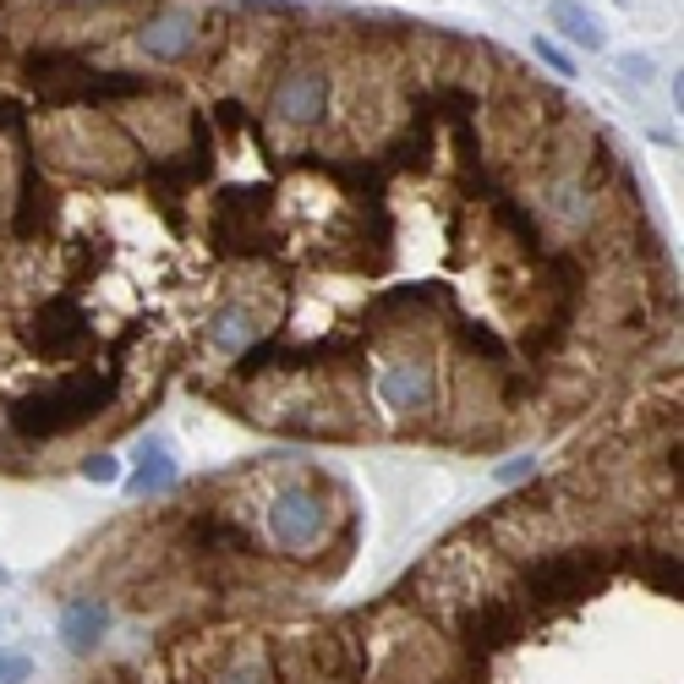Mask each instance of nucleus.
Wrapping results in <instances>:
<instances>
[{"label": "nucleus", "mask_w": 684, "mask_h": 684, "mask_svg": "<svg viewBox=\"0 0 684 684\" xmlns=\"http://www.w3.org/2000/svg\"><path fill=\"white\" fill-rule=\"evenodd\" d=\"M619 72H624V77H635V83H646V61H640V56H635V61L624 56V61H619Z\"/></svg>", "instance_id": "nucleus-25"}, {"label": "nucleus", "mask_w": 684, "mask_h": 684, "mask_svg": "<svg viewBox=\"0 0 684 684\" xmlns=\"http://www.w3.org/2000/svg\"><path fill=\"white\" fill-rule=\"evenodd\" d=\"M274 116L279 121H290V127H312V121H323V110H328V72H317V67H296V72H285L279 83H274Z\"/></svg>", "instance_id": "nucleus-7"}, {"label": "nucleus", "mask_w": 684, "mask_h": 684, "mask_svg": "<svg viewBox=\"0 0 684 684\" xmlns=\"http://www.w3.org/2000/svg\"><path fill=\"white\" fill-rule=\"evenodd\" d=\"M520 635H526V619H520V608H515V602H482L477 613H466V619H460V640H466V651H471L477 662H482V657L509 651Z\"/></svg>", "instance_id": "nucleus-6"}, {"label": "nucleus", "mask_w": 684, "mask_h": 684, "mask_svg": "<svg viewBox=\"0 0 684 684\" xmlns=\"http://www.w3.org/2000/svg\"><path fill=\"white\" fill-rule=\"evenodd\" d=\"M274 192L268 187H230L219 192L214 203V225H208V241L225 252V257H263L274 252Z\"/></svg>", "instance_id": "nucleus-3"}, {"label": "nucleus", "mask_w": 684, "mask_h": 684, "mask_svg": "<svg viewBox=\"0 0 684 684\" xmlns=\"http://www.w3.org/2000/svg\"><path fill=\"white\" fill-rule=\"evenodd\" d=\"M619 569V553H602V548H575V553H548L537 564L520 569V602L526 608H569L591 591L608 586V575Z\"/></svg>", "instance_id": "nucleus-2"}, {"label": "nucleus", "mask_w": 684, "mask_h": 684, "mask_svg": "<svg viewBox=\"0 0 684 684\" xmlns=\"http://www.w3.org/2000/svg\"><path fill=\"white\" fill-rule=\"evenodd\" d=\"M105 629H110V608L105 602H72L67 613H61V635H67V646L72 651H94V640H105Z\"/></svg>", "instance_id": "nucleus-13"}, {"label": "nucleus", "mask_w": 684, "mask_h": 684, "mask_svg": "<svg viewBox=\"0 0 684 684\" xmlns=\"http://www.w3.org/2000/svg\"><path fill=\"white\" fill-rule=\"evenodd\" d=\"M619 564L635 569V575H646L651 591L679 597V559H673V553H619Z\"/></svg>", "instance_id": "nucleus-15"}, {"label": "nucleus", "mask_w": 684, "mask_h": 684, "mask_svg": "<svg viewBox=\"0 0 684 684\" xmlns=\"http://www.w3.org/2000/svg\"><path fill=\"white\" fill-rule=\"evenodd\" d=\"M553 23L564 28V39H575V45H586V50H602L597 17H591L586 7H575V0H553Z\"/></svg>", "instance_id": "nucleus-18"}, {"label": "nucleus", "mask_w": 684, "mask_h": 684, "mask_svg": "<svg viewBox=\"0 0 684 684\" xmlns=\"http://www.w3.org/2000/svg\"><path fill=\"white\" fill-rule=\"evenodd\" d=\"M307 165L323 170V176H334L339 187H351L362 208L384 203V187H389V181H384V165H373V159H323V154H307Z\"/></svg>", "instance_id": "nucleus-11"}, {"label": "nucleus", "mask_w": 684, "mask_h": 684, "mask_svg": "<svg viewBox=\"0 0 684 684\" xmlns=\"http://www.w3.org/2000/svg\"><path fill=\"white\" fill-rule=\"evenodd\" d=\"M176 482V466H170V455L159 449V444H143V471L132 477V493L143 499V493H159V488H170Z\"/></svg>", "instance_id": "nucleus-19"}, {"label": "nucleus", "mask_w": 684, "mask_h": 684, "mask_svg": "<svg viewBox=\"0 0 684 684\" xmlns=\"http://www.w3.org/2000/svg\"><path fill=\"white\" fill-rule=\"evenodd\" d=\"M214 176V127L203 116L187 121V154H170V159H154L148 165V181L159 187L165 203H176V192H192Z\"/></svg>", "instance_id": "nucleus-5"}, {"label": "nucleus", "mask_w": 684, "mask_h": 684, "mask_svg": "<svg viewBox=\"0 0 684 684\" xmlns=\"http://www.w3.org/2000/svg\"><path fill=\"white\" fill-rule=\"evenodd\" d=\"M50 219H56L50 187H45L39 165L28 159V165H23V181H17V214H12V230H17L23 241H34V236H45V230H50Z\"/></svg>", "instance_id": "nucleus-10"}, {"label": "nucleus", "mask_w": 684, "mask_h": 684, "mask_svg": "<svg viewBox=\"0 0 684 684\" xmlns=\"http://www.w3.org/2000/svg\"><path fill=\"white\" fill-rule=\"evenodd\" d=\"M88 346H94V317L83 312L77 296H50L28 323V351H39L50 362H72Z\"/></svg>", "instance_id": "nucleus-4"}, {"label": "nucleus", "mask_w": 684, "mask_h": 684, "mask_svg": "<svg viewBox=\"0 0 684 684\" xmlns=\"http://www.w3.org/2000/svg\"><path fill=\"white\" fill-rule=\"evenodd\" d=\"M197 548H219V553H252V542H247V531L236 526V520H214V515H203V520H192V531H187Z\"/></svg>", "instance_id": "nucleus-17"}, {"label": "nucleus", "mask_w": 684, "mask_h": 684, "mask_svg": "<svg viewBox=\"0 0 684 684\" xmlns=\"http://www.w3.org/2000/svg\"><path fill=\"white\" fill-rule=\"evenodd\" d=\"M192 45H197V23L192 17H159V23L143 28V50L154 61H181V56H192Z\"/></svg>", "instance_id": "nucleus-12"}, {"label": "nucleus", "mask_w": 684, "mask_h": 684, "mask_svg": "<svg viewBox=\"0 0 684 684\" xmlns=\"http://www.w3.org/2000/svg\"><path fill=\"white\" fill-rule=\"evenodd\" d=\"M0 580H7V569H0Z\"/></svg>", "instance_id": "nucleus-28"}, {"label": "nucleus", "mask_w": 684, "mask_h": 684, "mask_svg": "<svg viewBox=\"0 0 684 684\" xmlns=\"http://www.w3.org/2000/svg\"><path fill=\"white\" fill-rule=\"evenodd\" d=\"M83 477H88V482H116L121 466H116V455H88V460H83Z\"/></svg>", "instance_id": "nucleus-22"}, {"label": "nucleus", "mask_w": 684, "mask_h": 684, "mask_svg": "<svg viewBox=\"0 0 684 684\" xmlns=\"http://www.w3.org/2000/svg\"><path fill=\"white\" fill-rule=\"evenodd\" d=\"M214 346L219 351H247V346H257V317L241 307V301H230V307H219L214 312Z\"/></svg>", "instance_id": "nucleus-14"}, {"label": "nucleus", "mask_w": 684, "mask_h": 684, "mask_svg": "<svg viewBox=\"0 0 684 684\" xmlns=\"http://www.w3.org/2000/svg\"><path fill=\"white\" fill-rule=\"evenodd\" d=\"M23 679H34V662L23 651H0V684H23Z\"/></svg>", "instance_id": "nucleus-21"}, {"label": "nucleus", "mask_w": 684, "mask_h": 684, "mask_svg": "<svg viewBox=\"0 0 684 684\" xmlns=\"http://www.w3.org/2000/svg\"><path fill=\"white\" fill-rule=\"evenodd\" d=\"M455 339H460L466 351L488 357V362H504V357H509V351H504V339H499V334H488L482 323H460V328H455Z\"/></svg>", "instance_id": "nucleus-20"}, {"label": "nucleus", "mask_w": 684, "mask_h": 684, "mask_svg": "<svg viewBox=\"0 0 684 684\" xmlns=\"http://www.w3.org/2000/svg\"><path fill=\"white\" fill-rule=\"evenodd\" d=\"M323 520H328V509H323V499L307 493V488H285V493L274 499V509H268V526H274L279 548H312V542L323 537Z\"/></svg>", "instance_id": "nucleus-8"}, {"label": "nucleus", "mask_w": 684, "mask_h": 684, "mask_svg": "<svg viewBox=\"0 0 684 684\" xmlns=\"http://www.w3.org/2000/svg\"><path fill=\"white\" fill-rule=\"evenodd\" d=\"M531 471H537V460H531V455H515V460L499 466V482H526Z\"/></svg>", "instance_id": "nucleus-23"}, {"label": "nucleus", "mask_w": 684, "mask_h": 684, "mask_svg": "<svg viewBox=\"0 0 684 684\" xmlns=\"http://www.w3.org/2000/svg\"><path fill=\"white\" fill-rule=\"evenodd\" d=\"M379 395L395 406V411H428L433 406V373H428V362H417V357H400L384 379H379Z\"/></svg>", "instance_id": "nucleus-9"}, {"label": "nucleus", "mask_w": 684, "mask_h": 684, "mask_svg": "<svg viewBox=\"0 0 684 684\" xmlns=\"http://www.w3.org/2000/svg\"><path fill=\"white\" fill-rule=\"evenodd\" d=\"M488 203H493V219H499L504 230H515V241H520L526 252H537V257H542V230H537V219H531L515 197H504V192H493Z\"/></svg>", "instance_id": "nucleus-16"}, {"label": "nucleus", "mask_w": 684, "mask_h": 684, "mask_svg": "<svg viewBox=\"0 0 684 684\" xmlns=\"http://www.w3.org/2000/svg\"><path fill=\"white\" fill-rule=\"evenodd\" d=\"M537 56H542V61H548L553 72H569V56H564L559 45H548V39H537Z\"/></svg>", "instance_id": "nucleus-24"}, {"label": "nucleus", "mask_w": 684, "mask_h": 684, "mask_svg": "<svg viewBox=\"0 0 684 684\" xmlns=\"http://www.w3.org/2000/svg\"><path fill=\"white\" fill-rule=\"evenodd\" d=\"M17 121H23V105L7 99V105H0V127H17Z\"/></svg>", "instance_id": "nucleus-26"}, {"label": "nucleus", "mask_w": 684, "mask_h": 684, "mask_svg": "<svg viewBox=\"0 0 684 684\" xmlns=\"http://www.w3.org/2000/svg\"><path fill=\"white\" fill-rule=\"evenodd\" d=\"M116 400V379L110 373H77L67 379L61 389H34L12 406V433L17 439H56V433H72L83 422H94L105 406Z\"/></svg>", "instance_id": "nucleus-1"}, {"label": "nucleus", "mask_w": 684, "mask_h": 684, "mask_svg": "<svg viewBox=\"0 0 684 684\" xmlns=\"http://www.w3.org/2000/svg\"><path fill=\"white\" fill-rule=\"evenodd\" d=\"M230 684H263V673H257V668H241V673H236Z\"/></svg>", "instance_id": "nucleus-27"}]
</instances>
